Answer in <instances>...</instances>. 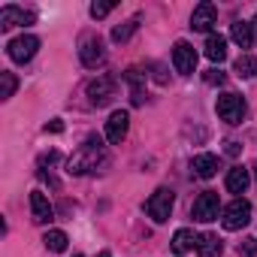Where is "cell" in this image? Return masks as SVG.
I'll use <instances>...</instances> for the list:
<instances>
[{
  "label": "cell",
  "instance_id": "8fae6325",
  "mask_svg": "<svg viewBox=\"0 0 257 257\" xmlns=\"http://www.w3.org/2000/svg\"><path fill=\"white\" fill-rule=\"evenodd\" d=\"M37 22V16L31 13V10H22V7H4L0 10V28L4 31H10V28H16V25H34Z\"/></svg>",
  "mask_w": 257,
  "mask_h": 257
},
{
  "label": "cell",
  "instance_id": "484cf974",
  "mask_svg": "<svg viewBox=\"0 0 257 257\" xmlns=\"http://www.w3.org/2000/svg\"><path fill=\"white\" fill-rule=\"evenodd\" d=\"M115 10V4H91V19H106Z\"/></svg>",
  "mask_w": 257,
  "mask_h": 257
},
{
  "label": "cell",
  "instance_id": "7402d4cb",
  "mask_svg": "<svg viewBox=\"0 0 257 257\" xmlns=\"http://www.w3.org/2000/svg\"><path fill=\"white\" fill-rule=\"evenodd\" d=\"M140 22H143V19H140V16H134V19H127L124 25L112 28V40H115V43H127V40H131V37L140 31Z\"/></svg>",
  "mask_w": 257,
  "mask_h": 257
},
{
  "label": "cell",
  "instance_id": "5b68a950",
  "mask_svg": "<svg viewBox=\"0 0 257 257\" xmlns=\"http://www.w3.org/2000/svg\"><path fill=\"white\" fill-rule=\"evenodd\" d=\"M224 230H242V227H248V221H251V203L245 200V197H236L227 209H224Z\"/></svg>",
  "mask_w": 257,
  "mask_h": 257
},
{
  "label": "cell",
  "instance_id": "4dcf8cb0",
  "mask_svg": "<svg viewBox=\"0 0 257 257\" xmlns=\"http://www.w3.org/2000/svg\"><path fill=\"white\" fill-rule=\"evenodd\" d=\"M97 257H112V254H109V251H100V254H97Z\"/></svg>",
  "mask_w": 257,
  "mask_h": 257
},
{
  "label": "cell",
  "instance_id": "9c48e42d",
  "mask_svg": "<svg viewBox=\"0 0 257 257\" xmlns=\"http://www.w3.org/2000/svg\"><path fill=\"white\" fill-rule=\"evenodd\" d=\"M221 212V200L215 191H203L197 200H194V218L197 221H215Z\"/></svg>",
  "mask_w": 257,
  "mask_h": 257
},
{
  "label": "cell",
  "instance_id": "ba28073f",
  "mask_svg": "<svg viewBox=\"0 0 257 257\" xmlns=\"http://www.w3.org/2000/svg\"><path fill=\"white\" fill-rule=\"evenodd\" d=\"M173 67H176V73H182V76H191V73L197 70V52H194L191 43L179 40V43L173 46Z\"/></svg>",
  "mask_w": 257,
  "mask_h": 257
},
{
  "label": "cell",
  "instance_id": "ac0fdd59",
  "mask_svg": "<svg viewBox=\"0 0 257 257\" xmlns=\"http://www.w3.org/2000/svg\"><path fill=\"white\" fill-rule=\"evenodd\" d=\"M206 58L212 64H221L227 58V40L221 34H209V40H206Z\"/></svg>",
  "mask_w": 257,
  "mask_h": 257
},
{
  "label": "cell",
  "instance_id": "4fadbf2b",
  "mask_svg": "<svg viewBox=\"0 0 257 257\" xmlns=\"http://www.w3.org/2000/svg\"><path fill=\"white\" fill-rule=\"evenodd\" d=\"M218 22V10L212 7V4H200L194 13H191V28L194 31H212V25Z\"/></svg>",
  "mask_w": 257,
  "mask_h": 257
},
{
  "label": "cell",
  "instance_id": "cb8c5ba5",
  "mask_svg": "<svg viewBox=\"0 0 257 257\" xmlns=\"http://www.w3.org/2000/svg\"><path fill=\"white\" fill-rule=\"evenodd\" d=\"M0 85H4V88H0V100H10L13 94H16V88H19V79H16V73H0Z\"/></svg>",
  "mask_w": 257,
  "mask_h": 257
},
{
  "label": "cell",
  "instance_id": "1f68e13d",
  "mask_svg": "<svg viewBox=\"0 0 257 257\" xmlns=\"http://www.w3.org/2000/svg\"><path fill=\"white\" fill-rule=\"evenodd\" d=\"M254 179H257V161H254Z\"/></svg>",
  "mask_w": 257,
  "mask_h": 257
},
{
  "label": "cell",
  "instance_id": "2e32d148",
  "mask_svg": "<svg viewBox=\"0 0 257 257\" xmlns=\"http://www.w3.org/2000/svg\"><path fill=\"white\" fill-rule=\"evenodd\" d=\"M221 251H224V242H221L218 233H203L197 239V254L200 257H221Z\"/></svg>",
  "mask_w": 257,
  "mask_h": 257
},
{
  "label": "cell",
  "instance_id": "7a4b0ae2",
  "mask_svg": "<svg viewBox=\"0 0 257 257\" xmlns=\"http://www.w3.org/2000/svg\"><path fill=\"white\" fill-rule=\"evenodd\" d=\"M173 203H176V194H173L170 188H158V191L146 200V212H149V218H152V221L164 224V221H170Z\"/></svg>",
  "mask_w": 257,
  "mask_h": 257
},
{
  "label": "cell",
  "instance_id": "277c9868",
  "mask_svg": "<svg viewBox=\"0 0 257 257\" xmlns=\"http://www.w3.org/2000/svg\"><path fill=\"white\" fill-rule=\"evenodd\" d=\"M85 91H88L91 106H106V103H112V97H115V91H118V82H115L112 76H97V79L88 82Z\"/></svg>",
  "mask_w": 257,
  "mask_h": 257
},
{
  "label": "cell",
  "instance_id": "30bf717a",
  "mask_svg": "<svg viewBox=\"0 0 257 257\" xmlns=\"http://www.w3.org/2000/svg\"><path fill=\"white\" fill-rule=\"evenodd\" d=\"M127 131H131V115H127L124 109H115V112L109 115V121H106V140H109L112 146H118V143L127 137Z\"/></svg>",
  "mask_w": 257,
  "mask_h": 257
},
{
  "label": "cell",
  "instance_id": "83f0119b",
  "mask_svg": "<svg viewBox=\"0 0 257 257\" xmlns=\"http://www.w3.org/2000/svg\"><path fill=\"white\" fill-rule=\"evenodd\" d=\"M46 131H52V134H61V131H64V121H61V118H52V121L46 124Z\"/></svg>",
  "mask_w": 257,
  "mask_h": 257
},
{
  "label": "cell",
  "instance_id": "7c38bea8",
  "mask_svg": "<svg viewBox=\"0 0 257 257\" xmlns=\"http://www.w3.org/2000/svg\"><path fill=\"white\" fill-rule=\"evenodd\" d=\"M31 215H34V224H49L55 218V209L43 191H31Z\"/></svg>",
  "mask_w": 257,
  "mask_h": 257
},
{
  "label": "cell",
  "instance_id": "3957f363",
  "mask_svg": "<svg viewBox=\"0 0 257 257\" xmlns=\"http://www.w3.org/2000/svg\"><path fill=\"white\" fill-rule=\"evenodd\" d=\"M215 112L227 124H242V118H245V100L239 94H221L218 103H215Z\"/></svg>",
  "mask_w": 257,
  "mask_h": 257
},
{
  "label": "cell",
  "instance_id": "9a60e30c",
  "mask_svg": "<svg viewBox=\"0 0 257 257\" xmlns=\"http://www.w3.org/2000/svg\"><path fill=\"white\" fill-rule=\"evenodd\" d=\"M227 191L230 194H245L248 191V185H251V173L245 170V167H233L230 173H227Z\"/></svg>",
  "mask_w": 257,
  "mask_h": 257
},
{
  "label": "cell",
  "instance_id": "5bb4252c",
  "mask_svg": "<svg viewBox=\"0 0 257 257\" xmlns=\"http://www.w3.org/2000/svg\"><path fill=\"white\" fill-rule=\"evenodd\" d=\"M191 170H194L197 179H212V176L221 170V161H218L215 155H197V158L191 161Z\"/></svg>",
  "mask_w": 257,
  "mask_h": 257
},
{
  "label": "cell",
  "instance_id": "d4e9b609",
  "mask_svg": "<svg viewBox=\"0 0 257 257\" xmlns=\"http://www.w3.org/2000/svg\"><path fill=\"white\" fill-rule=\"evenodd\" d=\"M239 257H257V239L254 236H248V239L239 242Z\"/></svg>",
  "mask_w": 257,
  "mask_h": 257
},
{
  "label": "cell",
  "instance_id": "6da1fadb",
  "mask_svg": "<svg viewBox=\"0 0 257 257\" xmlns=\"http://www.w3.org/2000/svg\"><path fill=\"white\" fill-rule=\"evenodd\" d=\"M103 161H106V146H103V140H100V137H88V140L79 146V152L67 161V173H70V176H85V173H94Z\"/></svg>",
  "mask_w": 257,
  "mask_h": 257
},
{
  "label": "cell",
  "instance_id": "d6986e66",
  "mask_svg": "<svg viewBox=\"0 0 257 257\" xmlns=\"http://www.w3.org/2000/svg\"><path fill=\"white\" fill-rule=\"evenodd\" d=\"M230 37H233V43H236L239 49H251V46H254V28H251L248 22H236V25L230 28Z\"/></svg>",
  "mask_w": 257,
  "mask_h": 257
},
{
  "label": "cell",
  "instance_id": "f1b7e54d",
  "mask_svg": "<svg viewBox=\"0 0 257 257\" xmlns=\"http://www.w3.org/2000/svg\"><path fill=\"white\" fill-rule=\"evenodd\" d=\"M227 155L236 158V155H239V143H227Z\"/></svg>",
  "mask_w": 257,
  "mask_h": 257
},
{
  "label": "cell",
  "instance_id": "44dd1931",
  "mask_svg": "<svg viewBox=\"0 0 257 257\" xmlns=\"http://www.w3.org/2000/svg\"><path fill=\"white\" fill-rule=\"evenodd\" d=\"M233 73L239 79H254L257 76V58L254 55H239L236 64H233Z\"/></svg>",
  "mask_w": 257,
  "mask_h": 257
},
{
  "label": "cell",
  "instance_id": "d6a6232c",
  "mask_svg": "<svg viewBox=\"0 0 257 257\" xmlns=\"http://www.w3.org/2000/svg\"><path fill=\"white\" fill-rule=\"evenodd\" d=\"M76 257H82V254H76Z\"/></svg>",
  "mask_w": 257,
  "mask_h": 257
},
{
  "label": "cell",
  "instance_id": "ffe728a7",
  "mask_svg": "<svg viewBox=\"0 0 257 257\" xmlns=\"http://www.w3.org/2000/svg\"><path fill=\"white\" fill-rule=\"evenodd\" d=\"M197 239H200V236H194V230L182 227V230H176V236H173V251H176V254H188L191 248H197Z\"/></svg>",
  "mask_w": 257,
  "mask_h": 257
},
{
  "label": "cell",
  "instance_id": "f546056e",
  "mask_svg": "<svg viewBox=\"0 0 257 257\" xmlns=\"http://www.w3.org/2000/svg\"><path fill=\"white\" fill-rule=\"evenodd\" d=\"M251 28H254V34H257V16H254V22H251Z\"/></svg>",
  "mask_w": 257,
  "mask_h": 257
},
{
  "label": "cell",
  "instance_id": "e0dca14e",
  "mask_svg": "<svg viewBox=\"0 0 257 257\" xmlns=\"http://www.w3.org/2000/svg\"><path fill=\"white\" fill-rule=\"evenodd\" d=\"M127 82H131V100H134V106H143L146 103V73L127 70Z\"/></svg>",
  "mask_w": 257,
  "mask_h": 257
},
{
  "label": "cell",
  "instance_id": "603a6c76",
  "mask_svg": "<svg viewBox=\"0 0 257 257\" xmlns=\"http://www.w3.org/2000/svg\"><path fill=\"white\" fill-rule=\"evenodd\" d=\"M67 242H70V239H67V233H64V230H49V233L43 236V245H46L49 251H58V254L67 248Z\"/></svg>",
  "mask_w": 257,
  "mask_h": 257
},
{
  "label": "cell",
  "instance_id": "8992f818",
  "mask_svg": "<svg viewBox=\"0 0 257 257\" xmlns=\"http://www.w3.org/2000/svg\"><path fill=\"white\" fill-rule=\"evenodd\" d=\"M37 49H40V40H37L34 34H22V37H16V40L7 43V55H10L16 64H28V61L37 55Z\"/></svg>",
  "mask_w": 257,
  "mask_h": 257
},
{
  "label": "cell",
  "instance_id": "52a82bcc",
  "mask_svg": "<svg viewBox=\"0 0 257 257\" xmlns=\"http://www.w3.org/2000/svg\"><path fill=\"white\" fill-rule=\"evenodd\" d=\"M79 58H82V64H85L88 70L100 67V64L106 61V52H103V40H100L97 34H85V37H82V43H79Z\"/></svg>",
  "mask_w": 257,
  "mask_h": 257
},
{
  "label": "cell",
  "instance_id": "4316f807",
  "mask_svg": "<svg viewBox=\"0 0 257 257\" xmlns=\"http://www.w3.org/2000/svg\"><path fill=\"white\" fill-rule=\"evenodd\" d=\"M203 79H206L209 85H224V79H227V76H224L218 67H212V70H206V76H203Z\"/></svg>",
  "mask_w": 257,
  "mask_h": 257
}]
</instances>
